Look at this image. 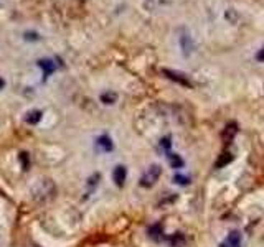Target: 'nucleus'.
<instances>
[{"mask_svg":"<svg viewBox=\"0 0 264 247\" xmlns=\"http://www.w3.org/2000/svg\"><path fill=\"white\" fill-rule=\"evenodd\" d=\"M174 181L177 183V185L186 186V185H190V177H185V175H175Z\"/></svg>","mask_w":264,"mask_h":247,"instance_id":"17","label":"nucleus"},{"mask_svg":"<svg viewBox=\"0 0 264 247\" xmlns=\"http://www.w3.org/2000/svg\"><path fill=\"white\" fill-rule=\"evenodd\" d=\"M233 158H235V155L231 154V152H223V154L218 157V160H216V163H215V168L226 167V165H230L231 161H233Z\"/></svg>","mask_w":264,"mask_h":247,"instance_id":"13","label":"nucleus"},{"mask_svg":"<svg viewBox=\"0 0 264 247\" xmlns=\"http://www.w3.org/2000/svg\"><path fill=\"white\" fill-rule=\"evenodd\" d=\"M180 46H182V49H184V55L190 56V53L193 51V40L190 38L188 33H184L180 37Z\"/></svg>","mask_w":264,"mask_h":247,"instance_id":"10","label":"nucleus"},{"mask_svg":"<svg viewBox=\"0 0 264 247\" xmlns=\"http://www.w3.org/2000/svg\"><path fill=\"white\" fill-rule=\"evenodd\" d=\"M96 148L99 152H104V154H109V152H112L114 150V143H112L111 140V137L109 135H101V137H98L96 138Z\"/></svg>","mask_w":264,"mask_h":247,"instance_id":"5","label":"nucleus"},{"mask_svg":"<svg viewBox=\"0 0 264 247\" xmlns=\"http://www.w3.org/2000/svg\"><path fill=\"white\" fill-rule=\"evenodd\" d=\"M167 242L170 244V247H185L186 246V237L182 234V232H175V234L167 237Z\"/></svg>","mask_w":264,"mask_h":247,"instance_id":"11","label":"nucleus"},{"mask_svg":"<svg viewBox=\"0 0 264 247\" xmlns=\"http://www.w3.org/2000/svg\"><path fill=\"white\" fill-rule=\"evenodd\" d=\"M167 160H168V163H170V167L175 168V170L185 167L184 158H182L180 155H177V154H172V152H168V154H167Z\"/></svg>","mask_w":264,"mask_h":247,"instance_id":"12","label":"nucleus"},{"mask_svg":"<svg viewBox=\"0 0 264 247\" xmlns=\"http://www.w3.org/2000/svg\"><path fill=\"white\" fill-rule=\"evenodd\" d=\"M3 86H5V81L0 79V89H3Z\"/></svg>","mask_w":264,"mask_h":247,"instance_id":"22","label":"nucleus"},{"mask_svg":"<svg viewBox=\"0 0 264 247\" xmlns=\"http://www.w3.org/2000/svg\"><path fill=\"white\" fill-rule=\"evenodd\" d=\"M99 178H101V175L99 173H94L93 177H91L89 180H88V186H89V193L94 190V188L98 186V183H99Z\"/></svg>","mask_w":264,"mask_h":247,"instance_id":"18","label":"nucleus"},{"mask_svg":"<svg viewBox=\"0 0 264 247\" xmlns=\"http://www.w3.org/2000/svg\"><path fill=\"white\" fill-rule=\"evenodd\" d=\"M56 191V186L52 180H40L36 185L31 188V198L35 201H47Z\"/></svg>","mask_w":264,"mask_h":247,"instance_id":"1","label":"nucleus"},{"mask_svg":"<svg viewBox=\"0 0 264 247\" xmlns=\"http://www.w3.org/2000/svg\"><path fill=\"white\" fill-rule=\"evenodd\" d=\"M160 175H162V167H160V165H157V163L150 165V167L144 172L142 177H140L139 185L142 188H152L158 181Z\"/></svg>","mask_w":264,"mask_h":247,"instance_id":"2","label":"nucleus"},{"mask_svg":"<svg viewBox=\"0 0 264 247\" xmlns=\"http://www.w3.org/2000/svg\"><path fill=\"white\" fill-rule=\"evenodd\" d=\"M42 115H43L42 111H30L28 114L25 115V122L30 125H36L40 120H42Z\"/></svg>","mask_w":264,"mask_h":247,"instance_id":"14","label":"nucleus"},{"mask_svg":"<svg viewBox=\"0 0 264 247\" xmlns=\"http://www.w3.org/2000/svg\"><path fill=\"white\" fill-rule=\"evenodd\" d=\"M25 38L28 40V38H30V33H25ZM31 40H38V37H36L35 33H31Z\"/></svg>","mask_w":264,"mask_h":247,"instance_id":"21","label":"nucleus"},{"mask_svg":"<svg viewBox=\"0 0 264 247\" xmlns=\"http://www.w3.org/2000/svg\"><path fill=\"white\" fill-rule=\"evenodd\" d=\"M160 145H162V148H163V150H165V154H168V152H170V148H172L170 137H163L162 140H160Z\"/></svg>","mask_w":264,"mask_h":247,"instance_id":"19","label":"nucleus"},{"mask_svg":"<svg viewBox=\"0 0 264 247\" xmlns=\"http://www.w3.org/2000/svg\"><path fill=\"white\" fill-rule=\"evenodd\" d=\"M38 66L42 68V71H43V79H47V78H50L54 71H56V65H54V61L53 60H40L38 61Z\"/></svg>","mask_w":264,"mask_h":247,"instance_id":"9","label":"nucleus"},{"mask_svg":"<svg viewBox=\"0 0 264 247\" xmlns=\"http://www.w3.org/2000/svg\"><path fill=\"white\" fill-rule=\"evenodd\" d=\"M236 134H238V125H236L235 122H230L225 129H223V132H221L223 142L228 145V143L233 142V138L236 137Z\"/></svg>","mask_w":264,"mask_h":247,"instance_id":"6","label":"nucleus"},{"mask_svg":"<svg viewBox=\"0 0 264 247\" xmlns=\"http://www.w3.org/2000/svg\"><path fill=\"white\" fill-rule=\"evenodd\" d=\"M18 160H20L22 168H24V170H28V168H30V155H28V154L22 152V154L18 155Z\"/></svg>","mask_w":264,"mask_h":247,"instance_id":"16","label":"nucleus"},{"mask_svg":"<svg viewBox=\"0 0 264 247\" xmlns=\"http://www.w3.org/2000/svg\"><path fill=\"white\" fill-rule=\"evenodd\" d=\"M116 101H117V94L116 92L107 91V92H103L101 94V102H103V104L111 106V104H114Z\"/></svg>","mask_w":264,"mask_h":247,"instance_id":"15","label":"nucleus"},{"mask_svg":"<svg viewBox=\"0 0 264 247\" xmlns=\"http://www.w3.org/2000/svg\"><path fill=\"white\" fill-rule=\"evenodd\" d=\"M149 237L154 239L156 242H160V241H167V236H163V226L160 223H156L154 226L149 227Z\"/></svg>","mask_w":264,"mask_h":247,"instance_id":"8","label":"nucleus"},{"mask_svg":"<svg viewBox=\"0 0 264 247\" xmlns=\"http://www.w3.org/2000/svg\"><path fill=\"white\" fill-rule=\"evenodd\" d=\"M241 246H243V234L239 231H231L218 247H241Z\"/></svg>","mask_w":264,"mask_h":247,"instance_id":"3","label":"nucleus"},{"mask_svg":"<svg viewBox=\"0 0 264 247\" xmlns=\"http://www.w3.org/2000/svg\"><path fill=\"white\" fill-rule=\"evenodd\" d=\"M256 60H258V61H261V63H264V46H263L261 49H259V53L256 55Z\"/></svg>","mask_w":264,"mask_h":247,"instance_id":"20","label":"nucleus"},{"mask_svg":"<svg viewBox=\"0 0 264 247\" xmlns=\"http://www.w3.org/2000/svg\"><path fill=\"white\" fill-rule=\"evenodd\" d=\"M126 178H127V168L124 165H117L114 168V172H112V180H114L116 186H119V188L124 186Z\"/></svg>","mask_w":264,"mask_h":247,"instance_id":"7","label":"nucleus"},{"mask_svg":"<svg viewBox=\"0 0 264 247\" xmlns=\"http://www.w3.org/2000/svg\"><path fill=\"white\" fill-rule=\"evenodd\" d=\"M162 73L165 74L168 79L175 81V83L182 84V86H186V88H190V86H192V83H190V81H188V78H186L185 74H182V73H177V71H172V69H162Z\"/></svg>","mask_w":264,"mask_h":247,"instance_id":"4","label":"nucleus"}]
</instances>
